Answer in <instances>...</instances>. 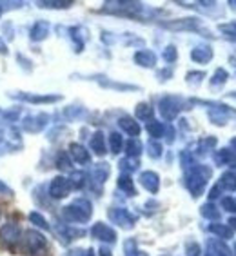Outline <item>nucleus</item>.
I'll list each match as a JSON object with an SVG mask.
<instances>
[{
	"instance_id": "nucleus-2",
	"label": "nucleus",
	"mask_w": 236,
	"mask_h": 256,
	"mask_svg": "<svg viewBox=\"0 0 236 256\" xmlns=\"http://www.w3.org/2000/svg\"><path fill=\"white\" fill-rule=\"evenodd\" d=\"M192 58L196 60V62H200V64H207L212 58V50L209 46H202V48L192 51Z\"/></svg>"
},
{
	"instance_id": "nucleus-7",
	"label": "nucleus",
	"mask_w": 236,
	"mask_h": 256,
	"mask_svg": "<svg viewBox=\"0 0 236 256\" xmlns=\"http://www.w3.org/2000/svg\"><path fill=\"white\" fill-rule=\"evenodd\" d=\"M202 214L207 218H218V211H216V207H212V206H204L202 207Z\"/></svg>"
},
{
	"instance_id": "nucleus-6",
	"label": "nucleus",
	"mask_w": 236,
	"mask_h": 256,
	"mask_svg": "<svg viewBox=\"0 0 236 256\" xmlns=\"http://www.w3.org/2000/svg\"><path fill=\"white\" fill-rule=\"evenodd\" d=\"M227 78H229V74L226 73V69H218L216 74L212 76V86H222Z\"/></svg>"
},
{
	"instance_id": "nucleus-12",
	"label": "nucleus",
	"mask_w": 236,
	"mask_h": 256,
	"mask_svg": "<svg viewBox=\"0 0 236 256\" xmlns=\"http://www.w3.org/2000/svg\"><path fill=\"white\" fill-rule=\"evenodd\" d=\"M231 4H232V8H234V10H236V2H231Z\"/></svg>"
},
{
	"instance_id": "nucleus-11",
	"label": "nucleus",
	"mask_w": 236,
	"mask_h": 256,
	"mask_svg": "<svg viewBox=\"0 0 236 256\" xmlns=\"http://www.w3.org/2000/svg\"><path fill=\"white\" fill-rule=\"evenodd\" d=\"M229 224H231V226H234V227H236V218H232V220H231V222H229Z\"/></svg>"
},
{
	"instance_id": "nucleus-3",
	"label": "nucleus",
	"mask_w": 236,
	"mask_h": 256,
	"mask_svg": "<svg viewBox=\"0 0 236 256\" xmlns=\"http://www.w3.org/2000/svg\"><path fill=\"white\" fill-rule=\"evenodd\" d=\"M222 186H224L226 189H229V191H234L236 189V172L234 171L226 172V174L222 176Z\"/></svg>"
},
{
	"instance_id": "nucleus-10",
	"label": "nucleus",
	"mask_w": 236,
	"mask_h": 256,
	"mask_svg": "<svg viewBox=\"0 0 236 256\" xmlns=\"http://www.w3.org/2000/svg\"><path fill=\"white\" fill-rule=\"evenodd\" d=\"M231 146H232V148L236 149V136H234V138H232V140H231Z\"/></svg>"
},
{
	"instance_id": "nucleus-9",
	"label": "nucleus",
	"mask_w": 236,
	"mask_h": 256,
	"mask_svg": "<svg viewBox=\"0 0 236 256\" xmlns=\"http://www.w3.org/2000/svg\"><path fill=\"white\" fill-rule=\"evenodd\" d=\"M118 146H120V138H118V134H111V148L114 149V153L118 151Z\"/></svg>"
},
{
	"instance_id": "nucleus-5",
	"label": "nucleus",
	"mask_w": 236,
	"mask_h": 256,
	"mask_svg": "<svg viewBox=\"0 0 236 256\" xmlns=\"http://www.w3.org/2000/svg\"><path fill=\"white\" fill-rule=\"evenodd\" d=\"M211 247L214 249V252H216L218 256H232L231 249H229L224 242H211Z\"/></svg>"
},
{
	"instance_id": "nucleus-4",
	"label": "nucleus",
	"mask_w": 236,
	"mask_h": 256,
	"mask_svg": "<svg viewBox=\"0 0 236 256\" xmlns=\"http://www.w3.org/2000/svg\"><path fill=\"white\" fill-rule=\"evenodd\" d=\"M211 231L216 234V236L220 238H231L232 236V231L229 226H222V224H214V226L211 227Z\"/></svg>"
},
{
	"instance_id": "nucleus-13",
	"label": "nucleus",
	"mask_w": 236,
	"mask_h": 256,
	"mask_svg": "<svg viewBox=\"0 0 236 256\" xmlns=\"http://www.w3.org/2000/svg\"><path fill=\"white\" fill-rule=\"evenodd\" d=\"M234 251H236V246H234Z\"/></svg>"
},
{
	"instance_id": "nucleus-8",
	"label": "nucleus",
	"mask_w": 236,
	"mask_h": 256,
	"mask_svg": "<svg viewBox=\"0 0 236 256\" xmlns=\"http://www.w3.org/2000/svg\"><path fill=\"white\" fill-rule=\"evenodd\" d=\"M224 207H226L227 211H231V212H236V202H234V198H224Z\"/></svg>"
},
{
	"instance_id": "nucleus-1",
	"label": "nucleus",
	"mask_w": 236,
	"mask_h": 256,
	"mask_svg": "<svg viewBox=\"0 0 236 256\" xmlns=\"http://www.w3.org/2000/svg\"><path fill=\"white\" fill-rule=\"evenodd\" d=\"M214 160H216V164H220V166H234L236 168V154L232 153V151H229V149L218 151Z\"/></svg>"
}]
</instances>
